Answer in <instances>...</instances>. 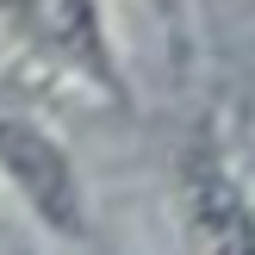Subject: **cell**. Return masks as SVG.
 <instances>
[{
	"mask_svg": "<svg viewBox=\"0 0 255 255\" xmlns=\"http://www.w3.org/2000/svg\"><path fill=\"white\" fill-rule=\"evenodd\" d=\"M0 162H6V174L37 199V212H44L50 224L75 231V174H69V162H62V149L50 143V137H37L31 125L0 119Z\"/></svg>",
	"mask_w": 255,
	"mask_h": 255,
	"instance_id": "6da1fadb",
	"label": "cell"
},
{
	"mask_svg": "<svg viewBox=\"0 0 255 255\" xmlns=\"http://www.w3.org/2000/svg\"><path fill=\"white\" fill-rule=\"evenodd\" d=\"M193 206H199V237H206L212 255H255V243H249V218H243V199H237L212 168H199V193H193Z\"/></svg>",
	"mask_w": 255,
	"mask_h": 255,
	"instance_id": "7a4b0ae2",
	"label": "cell"
}]
</instances>
